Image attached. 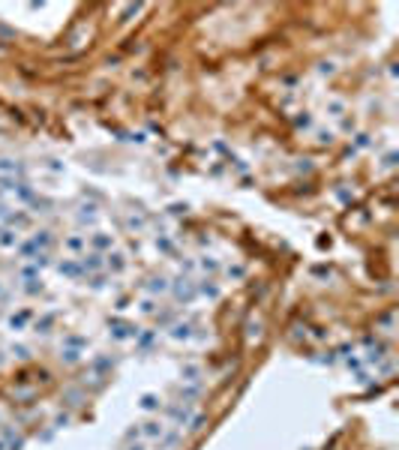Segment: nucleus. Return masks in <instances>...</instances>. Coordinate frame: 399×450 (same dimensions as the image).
Listing matches in <instances>:
<instances>
[{"label":"nucleus","instance_id":"1","mask_svg":"<svg viewBox=\"0 0 399 450\" xmlns=\"http://www.w3.org/2000/svg\"><path fill=\"white\" fill-rule=\"evenodd\" d=\"M15 171H21V165H18L15 159H0V177H6V174H15Z\"/></svg>","mask_w":399,"mask_h":450},{"label":"nucleus","instance_id":"2","mask_svg":"<svg viewBox=\"0 0 399 450\" xmlns=\"http://www.w3.org/2000/svg\"><path fill=\"white\" fill-rule=\"evenodd\" d=\"M93 246H96V249H108V246H111V237H108L105 231H96V234H93Z\"/></svg>","mask_w":399,"mask_h":450},{"label":"nucleus","instance_id":"3","mask_svg":"<svg viewBox=\"0 0 399 450\" xmlns=\"http://www.w3.org/2000/svg\"><path fill=\"white\" fill-rule=\"evenodd\" d=\"M0 246H18V234L15 231H0Z\"/></svg>","mask_w":399,"mask_h":450},{"label":"nucleus","instance_id":"4","mask_svg":"<svg viewBox=\"0 0 399 450\" xmlns=\"http://www.w3.org/2000/svg\"><path fill=\"white\" fill-rule=\"evenodd\" d=\"M327 114L342 117V114H345V102H342V99H330V102H327Z\"/></svg>","mask_w":399,"mask_h":450},{"label":"nucleus","instance_id":"5","mask_svg":"<svg viewBox=\"0 0 399 450\" xmlns=\"http://www.w3.org/2000/svg\"><path fill=\"white\" fill-rule=\"evenodd\" d=\"M141 408H147V411H153V408H159V399L153 393H144L141 396Z\"/></svg>","mask_w":399,"mask_h":450},{"label":"nucleus","instance_id":"6","mask_svg":"<svg viewBox=\"0 0 399 450\" xmlns=\"http://www.w3.org/2000/svg\"><path fill=\"white\" fill-rule=\"evenodd\" d=\"M81 246H84V240H81L78 234H72V237L66 240V249H72V252H81Z\"/></svg>","mask_w":399,"mask_h":450},{"label":"nucleus","instance_id":"7","mask_svg":"<svg viewBox=\"0 0 399 450\" xmlns=\"http://www.w3.org/2000/svg\"><path fill=\"white\" fill-rule=\"evenodd\" d=\"M144 435L147 438H156V435H162V426L159 423H144Z\"/></svg>","mask_w":399,"mask_h":450},{"label":"nucleus","instance_id":"8","mask_svg":"<svg viewBox=\"0 0 399 450\" xmlns=\"http://www.w3.org/2000/svg\"><path fill=\"white\" fill-rule=\"evenodd\" d=\"M108 267H114V270H123V267H126L123 255H111V258H108Z\"/></svg>","mask_w":399,"mask_h":450},{"label":"nucleus","instance_id":"9","mask_svg":"<svg viewBox=\"0 0 399 450\" xmlns=\"http://www.w3.org/2000/svg\"><path fill=\"white\" fill-rule=\"evenodd\" d=\"M318 72H321V75H333V72H336V63H333V60H327V63H321V66H318Z\"/></svg>","mask_w":399,"mask_h":450},{"label":"nucleus","instance_id":"10","mask_svg":"<svg viewBox=\"0 0 399 450\" xmlns=\"http://www.w3.org/2000/svg\"><path fill=\"white\" fill-rule=\"evenodd\" d=\"M183 378L186 381H198V366H186L183 369Z\"/></svg>","mask_w":399,"mask_h":450},{"label":"nucleus","instance_id":"11","mask_svg":"<svg viewBox=\"0 0 399 450\" xmlns=\"http://www.w3.org/2000/svg\"><path fill=\"white\" fill-rule=\"evenodd\" d=\"M318 141H321V144H330V141H333V132H330V129H327V132L318 129Z\"/></svg>","mask_w":399,"mask_h":450},{"label":"nucleus","instance_id":"12","mask_svg":"<svg viewBox=\"0 0 399 450\" xmlns=\"http://www.w3.org/2000/svg\"><path fill=\"white\" fill-rule=\"evenodd\" d=\"M294 123H297V126H303V129H309V126H312V117H309V114L303 111V117H297Z\"/></svg>","mask_w":399,"mask_h":450},{"label":"nucleus","instance_id":"13","mask_svg":"<svg viewBox=\"0 0 399 450\" xmlns=\"http://www.w3.org/2000/svg\"><path fill=\"white\" fill-rule=\"evenodd\" d=\"M84 267H90V270H93V267H99V255H90V258H84Z\"/></svg>","mask_w":399,"mask_h":450},{"label":"nucleus","instance_id":"14","mask_svg":"<svg viewBox=\"0 0 399 450\" xmlns=\"http://www.w3.org/2000/svg\"><path fill=\"white\" fill-rule=\"evenodd\" d=\"M393 162H396V153H393V150H390V153H387V156H384V168H393Z\"/></svg>","mask_w":399,"mask_h":450},{"label":"nucleus","instance_id":"15","mask_svg":"<svg viewBox=\"0 0 399 450\" xmlns=\"http://www.w3.org/2000/svg\"><path fill=\"white\" fill-rule=\"evenodd\" d=\"M60 270H63V273H69V276H72V273H75V264H72V261H63V264H60Z\"/></svg>","mask_w":399,"mask_h":450},{"label":"nucleus","instance_id":"16","mask_svg":"<svg viewBox=\"0 0 399 450\" xmlns=\"http://www.w3.org/2000/svg\"><path fill=\"white\" fill-rule=\"evenodd\" d=\"M150 288H153V291H165L168 285H165V279H153V285H150Z\"/></svg>","mask_w":399,"mask_h":450},{"label":"nucleus","instance_id":"17","mask_svg":"<svg viewBox=\"0 0 399 450\" xmlns=\"http://www.w3.org/2000/svg\"><path fill=\"white\" fill-rule=\"evenodd\" d=\"M132 450H144V447H141V444H135V447H132Z\"/></svg>","mask_w":399,"mask_h":450}]
</instances>
